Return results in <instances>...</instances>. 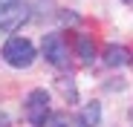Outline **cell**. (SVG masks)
I'll use <instances>...</instances> for the list:
<instances>
[{
    "label": "cell",
    "mask_w": 133,
    "mask_h": 127,
    "mask_svg": "<svg viewBox=\"0 0 133 127\" xmlns=\"http://www.w3.org/2000/svg\"><path fill=\"white\" fill-rule=\"evenodd\" d=\"M35 44L29 38H9L6 44H3V61L9 64V67H15V69H26L29 64L35 61Z\"/></svg>",
    "instance_id": "6da1fadb"
},
{
    "label": "cell",
    "mask_w": 133,
    "mask_h": 127,
    "mask_svg": "<svg viewBox=\"0 0 133 127\" xmlns=\"http://www.w3.org/2000/svg\"><path fill=\"white\" fill-rule=\"evenodd\" d=\"M29 20L26 0H0V29H20Z\"/></svg>",
    "instance_id": "7a4b0ae2"
},
{
    "label": "cell",
    "mask_w": 133,
    "mask_h": 127,
    "mask_svg": "<svg viewBox=\"0 0 133 127\" xmlns=\"http://www.w3.org/2000/svg\"><path fill=\"white\" fill-rule=\"evenodd\" d=\"M26 118L32 127H46L49 121V93L46 90H32L26 95Z\"/></svg>",
    "instance_id": "3957f363"
},
{
    "label": "cell",
    "mask_w": 133,
    "mask_h": 127,
    "mask_svg": "<svg viewBox=\"0 0 133 127\" xmlns=\"http://www.w3.org/2000/svg\"><path fill=\"white\" fill-rule=\"evenodd\" d=\"M43 58H46L52 67H66L70 64V46H66V40H64V35H58V32H49L46 38H43Z\"/></svg>",
    "instance_id": "277c9868"
},
{
    "label": "cell",
    "mask_w": 133,
    "mask_h": 127,
    "mask_svg": "<svg viewBox=\"0 0 133 127\" xmlns=\"http://www.w3.org/2000/svg\"><path fill=\"white\" fill-rule=\"evenodd\" d=\"M98 121H101V104H98V101H90V104L81 110L78 124H81V127H96Z\"/></svg>",
    "instance_id": "5b68a950"
},
{
    "label": "cell",
    "mask_w": 133,
    "mask_h": 127,
    "mask_svg": "<svg viewBox=\"0 0 133 127\" xmlns=\"http://www.w3.org/2000/svg\"><path fill=\"white\" fill-rule=\"evenodd\" d=\"M75 49H78V55H81V61H84V64H90V61L96 58V40H93L90 35H78Z\"/></svg>",
    "instance_id": "8992f818"
},
{
    "label": "cell",
    "mask_w": 133,
    "mask_h": 127,
    "mask_svg": "<svg viewBox=\"0 0 133 127\" xmlns=\"http://www.w3.org/2000/svg\"><path fill=\"white\" fill-rule=\"evenodd\" d=\"M104 64H107V67H124V64H127V52H124V46L110 44V46L104 49Z\"/></svg>",
    "instance_id": "52a82bcc"
},
{
    "label": "cell",
    "mask_w": 133,
    "mask_h": 127,
    "mask_svg": "<svg viewBox=\"0 0 133 127\" xmlns=\"http://www.w3.org/2000/svg\"><path fill=\"white\" fill-rule=\"evenodd\" d=\"M58 90H61V95L70 101V104H75L78 101V93H75V84H72V78H66V75H61L58 78Z\"/></svg>",
    "instance_id": "ba28073f"
},
{
    "label": "cell",
    "mask_w": 133,
    "mask_h": 127,
    "mask_svg": "<svg viewBox=\"0 0 133 127\" xmlns=\"http://www.w3.org/2000/svg\"><path fill=\"white\" fill-rule=\"evenodd\" d=\"M46 127H70V124H66V118H64V116H52V118L46 121Z\"/></svg>",
    "instance_id": "9c48e42d"
},
{
    "label": "cell",
    "mask_w": 133,
    "mask_h": 127,
    "mask_svg": "<svg viewBox=\"0 0 133 127\" xmlns=\"http://www.w3.org/2000/svg\"><path fill=\"white\" fill-rule=\"evenodd\" d=\"M61 15H64V17H61V23H70V26H72V23H78L75 12H61Z\"/></svg>",
    "instance_id": "30bf717a"
},
{
    "label": "cell",
    "mask_w": 133,
    "mask_h": 127,
    "mask_svg": "<svg viewBox=\"0 0 133 127\" xmlns=\"http://www.w3.org/2000/svg\"><path fill=\"white\" fill-rule=\"evenodd\" d=\"M9 124H12V118H9L6 113H0V127H9Z\"/></svg>",
    "instance_id": "8fae6325"
},
{
    "label": "cell",
    "mask_w": 133,
    "mask_h": 127,
    "mask_svg": "<svg viewBox=\"0 0 133 127\" xmlns=\"http://www.w3.org/2000/svg\"><path fill=\"white\" fill-rule=\"evenodd\" d=\"M124 3H133V0H124Z\"/></svg>",
    "instance_id": "7c38bea8"
},
{
    "label": "cell",
    "mask_w": 133,
    "mask_h": 127,
    "mask_svg": "<svg viewBox=\"0 0 133 127\" xmlns=\"http://www.w3.org/2000/svg\"><path fill=\"white\" fill-rule=\"evenodd\" d=\"M130 118H133V113H130Z\"/></svg>",
    "instance_id": "4fadbf2b"
}]
</instances>
